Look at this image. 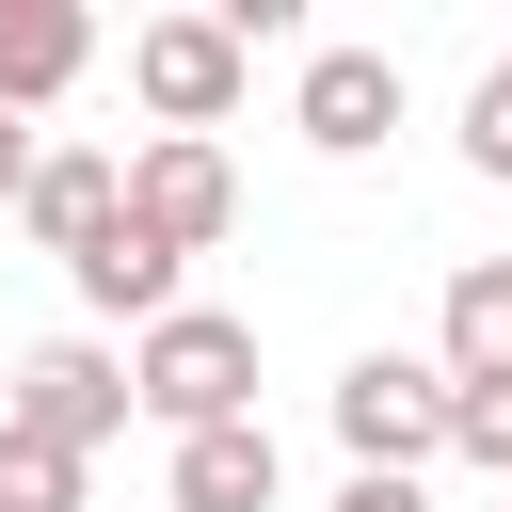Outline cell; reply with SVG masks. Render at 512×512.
<instances>
[{
	"instance_id": "10",
	"label": "cell",
	"mask_w": 512,
	"mask_h": 512,
	"mask_svg": "<svg viewBox=\"0 0 512 512\" xmlns=\"http://www.w3.org/2000/svg\"><path fill=\"white\" fill-rule=\"evenodd\" d=\"M176 272H192V256H160L144 224H112V240H96V256H80L64 288H80L96 320H144V336H160V320H176Z\"/></svg>"
},
{
	"instance_id": "6",
	"label": "cell",
	"mask_w": 512,
	"mask_h": 512,
	"mask_svg": "<svg viewBox=\"0 0 512 512\" xmlns=\"http://www.w3.org/2000/svg\"><path fill=\"white\" fill-rule=\"evenodd\" d=\"M288 128H304L320 160H368V144L400 128V64H384V48H320L304 96H288Z\"/></svg>"
},
{
	"instance_id": "4",
	"label": "cell",
	"mask_w": 512,
	"mask_h": 512,
	"mask_svg": "<svg viewBox=\"0 0 512 512\" xmlns=\"http://www.w3.org/2000/svg\"><path fill=\"white\" fill-rule=\"evenodd\" d=\"M240 64H256V48H240L224 16H144V32H128V96L160 112V144H208V128L240 112Z\"/></svg>"
},
{
	"instance_id": "11",
	"label": "cell",
	"mask_w": 512,
	"mask_h": 512,
	"mask_svg": "<svg viewBox=\"0 0 512 512\" xmlns=\"http://www.w3.org/2000/svg\"><path fill=\"white\" fill-rule=\"evenodd\" d=\"M448 384H480V400H512V256H480V272H448Z\"/></svg>"
},
{
	"instance_id": "8",
	"label": "cell",
	"mask_w": 512,
	"mask_h": 512,
	"mask_svg": "<svg viewBox=\"0 0 512 512\" xmlns=\"http://www.w3.org/2000/svg\"><path fill=\"white\" fill-rule=\"evenodd\" d=\"M272 416H240V432H176V464H160V512H272Z\"/></svg>"
},
{
	"instance_id": "15",
	"label": "cell",
	"mask_w": 512,
	"mask_h": 512,
	"mask_svg": "<svg viewBox=\"0 0 512 512\" xmlns=\"http://www.w3.org/2000/svg\"><path fill=\"white\" fill-rule=\"evenodd\" d=\"M32 176H48V144H32L16 112H0V208H32Z\"/></svg>"
},
{
	"instance_id": "5",
	"label": "cell",
	"mask_w": 512,
	"mask_h": 512,
	"mask_svg": "<svg viewBox=\"0 0 512 512\" xmlns=\"http://www.w3.org/2000/svg\"><path fill=\"white\" fill-rule=\"evenodd\" d=\"M128 224H144L160 256H208V240L240 224V176H224V144H144V160H128Z\"/></svg>"
},
{
	"instance_id": "1",
	"label": "cell",
	"mask_w": 512,
	"mask_h": 512,
	"mask_svg": "<svg viewBox=\"0 0 512 512\" xmlns=\"http://www.w3.org/2000/svg\"><path fill=\"white\" fill-rule=\"evenodd\" d=\"M448 416H464L448 352H352V368H336V448H352V480H416V464L448 448Z\"/></svg>"
},
{
	"instance_id": "13",
	"label": "cell",
	"mask_w": 512,
	"mask_h": 512,
	"mask_svg": "<svg viewBox=\"0 0 512 512\" xmlns=\"http://www.w3.org/2000/svg\"><path fill=\"white\" fill-rule=\"evenodd\" d=\"M464 160H480V176H512V64L464 96Z\"/></svg>"
},
{
	"instance_id": "9",
	"label": "cell",
	"mask_w": 512,
	"mask_h": 512,
	"mask_svg": "<svg viewBox=\"0 0 512 512\" xmlns=\"http://www.w3.org/2000/svg\"><path fill=\"white\" fill-rule=\"evenodd\" d=\"M80 64H96V16H80V0H0V112H16V128H32Z\"/></svg>"
},
{
	"instance_id": "7",
	"label": "cell",
	"mask_w": 512,
	"mask_h": 512,
	"mask_svg": "<svg viewBox=\"0 0 512 512\" xmlns=\"http://www.w3.org/2000/svg\"><path fill=\"white\" fill-rule=\"evenodd\" d=\"M16 224H32V240L80 272V256L128 224V160H96V144H48V176H32V208H16Z\"/></svg>"
},
{
	"instance_id": "14",
	"label": "cell",
	"mask_w": 512,
	"mask_h": 512,
	"mask_svg": "<svg viewBox=\"0 0 512 512\" xmlns=\"http://www.w3.org/2000/svg\"><path fill=\"white\" fill-rule=\"evenodd\" d=\"M448 448H464V464H512V400H480V384H464V416H448Z\"/></svg>"
},
{
	"instance_id": "12",
	"label": "cell",
	"mask_w": 512,
	"mask_h": 512,
	"mask_svg": "<svg viewBox=\"0 0 512 512\" xmlns=\"http://www.w3.org/2000/svg\"><path fill=\"white\" fill-rule=\"evenodd\" d=\"M0 512H80V448H32V432H0Z\"/></svg>"
},
{
	"instance_id": "3",
	"label": "cell",
	"mask_w": 512,
	"mask_h": 512,
	"mask_svg": "<svg viewBox=\"0 0 512 512\" xmlns=\"http://www.w3.org/2000/svg\"><path fill=\"white\" fill-rule=\"evenodd\" d=\"M128 416H144V384H128L96 336H48V352H16V384H0V432H32V448H80V464H96Z\"/></svg>"
},
{
	"instance_id": "16",
	"label": "cell",
	"mask_w": 512,
	"mask_h": 512,
	"mask_svg": "<svg viewBox=\"0 0 512 512\" xmlns=\"http://www.w3.org/2000/svg\"><path fill=\"white\" fill-rule=\"evenodd\" d=\"M336 512H432V496H416V480H352Z\"/></svg>"
},
{
	"instance_id": "2",
	"label": "cell",
	"mask_w": 512,
	"mask_h": 512,
	"mask_svg": "<svg viewBox=\"0 0 512 512\" xmlns=\"http://www.w3.org/2000/svg\"><path fill=\"white\" fill-rule=\"evenodd\" d=\"M128 384H144V416H160V432H240V416H256V320L176 304V320L128 352Z\"/></svg>"
}]
</instances>
